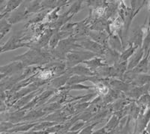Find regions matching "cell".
Returning <instances> with one entry per match:
<instances>
[{
    "label": "cell",
    "mask_w": 150,
    "mask_h": 134,
    "mask_svg": "<svg viewBox=\"0 0 150 134\" xmlns=\"http://www.w3.org/2000/svg\"><path fill=\"white\" fill-rule=\"evenodd\" d=\"M120 119L116 115L112 116V117L110 119L109 121L104 126V128H105L106 131L107 132H110V131L112 130H116L117 127L119 126V124H120Z\"/></svg>",
    "instance_id": "cell-17"
},
{
    "label": "cell",
    "mask_w": 150,
    "mask_h": 134,
    "mask_svg": "<svg viewBox=\"0 0 150 134\" xmlns=\"http://www.w3.org/2000/svg\"><path fill=\"white\" fill-rule=\"evenodd\" d=\"M53 58V55L48 52L42 51L38 48H33L21 56H16L12 61H21L25 68L33 65L47 64Z\"/></svg>",
    "instance_id": "cell-1"
},
{
    "label": "cell",
    "mask_w": 150,
    "mask_h": 134,
    "mask_svg": "<svg viewBox=\"0 0 150 134\" xmlns=\"http://www.w3.org/2000/svg\"><path fill=\"white\" fill-rule=\"evenodd\" d=\"M24 68L21 61H14L8 65L0 66V73L5 74L6 76H12L22 71Z\"/></svg>",
    "instance_id": "cell-5"
},
{
    "label": "cell",
    "mask_w": 150,
    "mask_h": 134,
    "mask_svg": "<svg viewBox=\"0 0 150 134\" xmlns=\"http://www.w3.org/2000/svg\"><path fill=\"white\" fill-rule=\"evenodd\" d=\"M22 40L23 37L20 35V34H16L11 36L8 41L6 42V44L2 46V53L16 49L17 48L22 47L28 46L27 44L22 43Z\"/></svg>",
    "instance_id": "cell-4"
},
{
    "label": "cell",
    "mask_w": 150,
    "mask_h": 134,
    "mask_svg": "<svg viewBox=\"0 0 150 134\" xmlns=\"http://www.w3.org/2000/svg\"><path fill=\"white\" fill-rule=\"evenodd\" d=\"M68 71L67 73H69L70 75H77V76H96V73H94L89 69L88 67L84 65L83 64L82 65H77L76 66L73 67L71 68H67Z\"/></svg>",
    "instance_id": "cell-6"
},
{
    "label": "cell",
    "mask_w": 150,
    "mask_h": 134,
    "mask_svg": "<svg viewBox=\"0 0 150 134\" xmlns=\"http://www.w3.org/2000/svg\"><path fill=\"white\" fill-rule=\"evenodd\" d=\"M46 112L43 111V109H38V110H32L28 112L23 118V121H34L41 119V117L45 116Z\"/></svg>",
    "instance_id": "cell-14"
},
{
    "label": "cell",
    "mask_w": 150,
    "mask_h": 134,
    "mask_svg": "<svg viewBox=\"0 0 150 134\" xmlns=\"http://www.w3.org/2000/svg\"><path fill=\"white\" fill-rule=\"evenodd\" d=\"M131 84L134 87H141L149 85L150 84V76L146 73L137 74Z\"/></svg>",
    "instance_id": "cell-12"
},
{
    "label": "cell",
    "mask_w": 150,
    "mask_h": 134,
    "mask_svg": "<svg viewBox=\"0 0 150 134\" xmlns=\"http://www.w3.org/2000/svg\"><path fill=\"white\" fill-rule=\"evenodd\" d=\"M88 35L92 37V41L98 43V44L104 47V48L108 49V44H109V35L105 32H89Z\"/></svg>",
    "instance_id": "cell-7"
},
{
    "label": "cell",
    "mask_w": 150,
    "mask_h": 134,
    "mask_svg": "<svg viewBox=\"0 0 150 134\" xmlns=\"http://www.w3.org/2000/svg\"><path fill=\"white\" fill-rule=\"evenodd\" d=\"M57 124L56 122H51V121H42V122H38V124L33 128L32 130H47V129L52 127L53 126L56 125Z\"/></svg>",
    "instance_id": "cell-18"
},
{
    "label": "cell",
    "mask_w": 150,
    "mask_h": 134,
    "mask_svg": "<svg viewBox=\"0 0 150 134\" xmlns=\"http://www.w3.org/2000/svg\"><path fill=\"white\" fill-rule=\"evenodd\" d=\"M71 75L69 73H66L65 74H63L62 76H58L57 78L54 79L53 81H51L50 85L53 87V88H60L61 86L64 85L65 84L67 83L68 80H69Z\"/></svg>",
    "instance_id": "cell-15"
},
{
    "label": "cell",
    "mask_w": 150,
    "mask_h": 134,
    "mask_svg": "<svg viewBox=\"0 0 150 134\" xmlns=\"http://www.w3.org/2000/svg\"><path fill=\"white\" fill-rule=\"evenodd\" d=\"M82 64H83L86 66L88 67L94 73H96V71L97 68H100L101 67L106 66V65H108L106 60L101 58H95L92 59H91L84 61Z\"/></svg>",
    "instance_id": "cell-8"
},
{
    "label": "cell",
    "mask_w": 150,
    "mask_h": 134,
    "mask_svg": "<svg viewBox=\"0 0 150 134\" xmlns=\"http://www.w3.org/2000/svg\"><path fill=\"white\" fill-rule=\"evenodd\" d=\"M97 54L89 52V51H71L66 55L67 68H71L76 66L79 63L89 60L92 57H96Z\"/></svg>",
    "instance_id": "cell-2"
},
{
    "label": "cell",
    "mask_w": 150,
    "mask_h": 134,
    "mask_svg": "<svg viewBox=\"0 0 150 134\" xmlns=\"http://www.w3.org/2000/svg\"><path fill=\"white\" fill-rule=\"evenodd\" d=\"M106 133H107V131H106L105 128L104 127H102V128H101V129L95 131V132H93V133L92 134H105Z\"/></svg>",
    "instance_id": "cell-24"
},
{
    "label": "cell",
    "mask_w": 150,
    "mask_h": 134,
    "mask_svg": "<svg viewBox=\"0 0 150 134\" xmlns=\"http://www.w3.org/2000/svg\"><path fill=\"white\" fill-rule=\"evenodd\" d=\"M38 91H35V92H32V93L29 94V95H26L25 97L20 99V100L14 104V106L13 107V108H14V109H22L23 107H24L26 105H27L29 102H31L32 99L36 97V95H38Z\"/></svg>",
    "instance_id": "cell-13"
},
{
    "label": "cell",
    "mask_w": 150,
    "mask_h": 134,
    "mask_svg": "<svg viewBox=\"0 0 150 134\" xmlns=\"http://www.w3.org/2000/svg\"><path fill=\"white\" fill-rule=\"evenodd\" d=\"M22 1H8L3 13L8 14L10 12L16 10L22 4Z\"/></svg>",
    "instance_id": "cell-19"
},
{
    "label": "cell",
    "mask_w": 150,
    "mask_h": 134,
    "mask_svg": "<svg viewBox=\"0 0 150 134\" xmlns=\"http://www.w3.org/2000/svg\"><path fill=\"white\" fill-rule=\"evenodd\" d=\"M7 104L5 103V101H0V112H3L6 109Z\"/></svg>",
    "instance_id": "cell-23"
},
{
    "label": "cell",
    "mask_w": 150,
    "mask_h": 134,
    "mask_svg": "<svg viewBox=\"0 0 150 134\" xmlns=\"http://www.w3.org/2000/svg\"><path fill=\"white\" fill-rule=\"evenodd\" d=\"M38 124V121L35 123H33V124H26L24 125L21 126L20 127L15 128V130H13V131H27L30 129H33V127Z\"/></svg>",
    "instance_id": "cell-22"
},
{
    "label": "cell",
    "mask_w": 150,
    "mask_h": 134,
    "mask_svg": "<svg viewBox=\"0 0 150 134\" xmlns=\"http://www.w3.org/2000/svg\"><path fill=\"white\" fill-rule=\"evenodd\" d=\"M11 27V24L9 23L6 19H2L0 20V34L5 35L9 32Z\"/></svg>",
    "instance_id": "cell-20"
},
{
    "label": "cell",
    "mask_w": 150,
    "mask_h": 134,
    "mask_svg": "<svg viewBox=\"0 0 150 134\" xmlns=\"http://www.w3.org/2000/svg\"><path fill=\"white\" fill-rule=\"evenodd\" d=\"M109 84L110 86L113 88V89L120 92H127L131 89V88H133V85L131 84L128 83L126 82L123 81V80H109Z\"/></svg>",
    "instance_id": "cell-9"
},
{
    "label": "cell",
    "mask_w": 150,
    "mask_h": 134,
    "mask_svg": "<svg viewBox=\"0 0 150 134\" xmlns=\"http://www.w3.org/2000/svg\"><path fill=\"white\" fill-rule=\"evenodd\" d=\"M6 77H8V76H5V74H2V73H0V82L2 81V80H3L5 78H6Z\"/></svg>",
    "instance_id": "cell-25"
},
{
    "label": "cell",
    "mask_w": 150,
    "mask_h": 134,
    "mask_svg": "<svg viewBox=\"0 0 150 134\" xmlns=\"http://www.w3.org/2000/svg\"><path fill=\"white\" fill-rule=\"evenodd\" d=\"M144 56H145V53L143 48H139L138 50L132 56V58L130 60L129 63H128V71L133 70L143 59Z\"/></svg>",
    "instance_id": "cell-10"
},
{
    "label": "cell",
    "mask_w": 150,
    "mask_h": 134,
    "mask_svg": "<svg viewBox=\"0 0 150 134\" xmlns=\"http://www.w3.org/2000/svg\"><path fill=\"white\" fill-rule=\"evenodd\" d=\"M148 93L149 94V95H150V86H149V90H148Z\"/></svg>",
    "instance_id": "cell-27"
},
{
    "label": "cell",
    "mask_w": 150,
    "mask_h": 134,
    "mask_svg": "<svg viewBox=\"0 0 150 134\" xmlns=\"http://www.w3.org/2000/svg\"><path fill=\"white\" fill-rule=\"evenodd\" d=\"M79 45L81 47V48L89 50V52H93L96 54L104 55L106 52V48L102 47L101 45L98 44V43L95 42L92 40L87 38V39H82L79 42Z\"/></svg>",
    "instance_id": "cell-3"
},
{
    "label": "cell",
    "mask_w": 150,
    "mask_h": 134,
    "mask_svg": "<svg viewBox=\"0 0 150 134\" xmlns=\"http://www.w3.org/2000/svg\"><path fill=\"white\" fill-rule=\"evenodd\" d=\"M149 55L147 54L144 56L143 59L140 61L138 65H137L133 70H131L136 74H143V73H148L149 71Z\"/></svg>",
    "instance_id": "cell-11"
},
{
    "label": "cell",
    "mask_w": 150,
    "mask_h": 134,
    "mask_svg": "<svg viewBox=\"0 0 150 134\" xmlns=\"http://www.w3.org/2000/svg\"><path fill=\"white\" fill-rule=\"evenodd\" d=\"M85 126V121H77L69 129V131H72V132H78L83 129V127Z\"/></svg>",
    "instance_id": "cell-21"
},
{
    "label": "cell",
    "mask_w": 150,
    "mask_h": 134,
    "mask_svg": "<svg viewBox=\"0 0 150 134\" xmlns=\"http://www.w3.org/2000/svg\"><path fill=\"white\" fill-rule=\"evenodd\" d=\"M138 47H135L133 44H129V47L125 51H123L122 53L120 55V59L119 62H124V61H127L128 59L133 56L134 54V52Z\"/></svg>",
    "instance_id": "cell-16"
},
{
    "label": "cell",
    "mask_w": 150,
    "mask_h": 134,
    "mask_svg": "<svg viewBox=\"0 0 150 134\" xmlns=\"http://www.w3.org/2000/svg\"><path fill=\"white\" fill-rule=\"evenodd\" d=\"M148 73H149V75L150 76V68H149V71H148Z\"/></svg>",
    "instance_id": "cell-26"
}]
</instances>
